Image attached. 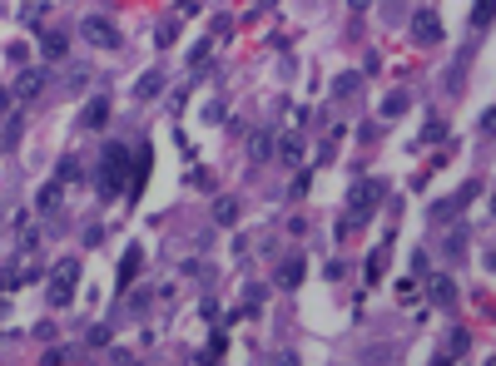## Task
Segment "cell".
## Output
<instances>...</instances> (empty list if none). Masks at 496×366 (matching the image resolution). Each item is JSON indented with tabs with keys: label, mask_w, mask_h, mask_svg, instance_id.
<instances>
[{
	"label": "cell",
	"mask_w": 496,
	"mask_h": 366,
	"mask_svg": "<svg viewBox=\"0 0 496 366\" xmlns=\"http://www.w3.org/2000/svg\"><path fill=\"white\" fill-rule=\"evenodd\" d=\"M134 273H139V248H129V258H124V268H119V282H129Z\"/></svg>",
	"instance_id": "2e32d148"
},
{
	"label": "cell",
	"mask_w": 496,
	"mask_h": 366,
	"mask_svg": "<svg viewBox=\"0 0 496 366\" xmlns=\"http://www.w3.org/2000/svg\"><path fill=\"white\" fill-rule=\"evenodd\" d=\"M75 282H80V263H75V258H65V263H55V273H50V287H45V297H50V307H65V302L75 297Z\"/></svg>",
	"instance_id": "7a4b0ae2"
},
{
	"label": "cell",
	"mask_w": 496,
	"mask_h": 366,
	"mask_svg": "<svg viewBox=\"0 0 496 366\" xmlns=\"http://www.w3.org/2000/svg\"><path fill=\"white\" fill-rule=\"evenodd\" d=\"M85 174H80V164L75 159H60V183H80Z\"/></svg>",
	"instance_id": "5bb4252c"
},
{
	"label": "cell",
	"mask_w": 496,
	"mask_h": 366,
	"mask_svg": "<svg viewBox=\"0 0 496 366\" xmlns=\"http://www.w3.org/2000/svg\"><path fill=\"white\" fill-rule=\"evenodd\" d=\"M60 198H65V183L55 179V183H45V188H40L35 208H40V213H55V208H60Z\"/></svg>",
	"instance_id": "52a82bcc"
},
{
	"label": "cell",
	"mask_w": 496,
	"mask_h": 366,
	"mask_svg": "<svg viewBox=\"0 0 496 366\" xmlns=\"http://www.w3.org/2000/svg\"><path fill=\"white\" fill-rule=\"evenodd\" d=\"M40 90H45V70H30V75H20V85H15V99H35Z\"/></svg>",
	"instance_id": "ba28073f"
},
{
	"label": "cell",
	"mask_w": 496,
	"mask_h": 366,
	"mask_svg": "<svg viewBox=\"0 0 496 366\" xmlns=\"http://www.w3.org/2000/svg\"><path fill=\"white\" fill-rule=\"evenodd\" d=\"M472 20H477V25H487V20H492V0H477V15H472Z\"/></svg>",
	"instance_id": "ffe728a7"
},
{
	"label": "cell",
	"mask_w": 496,
	"mask_h": 366,
	"mask_svg": "<svg viewBox=\"0 0 496 366\" xmlns=\"http://www.w3.org/2000/svg\"><path fill=\"white\" fill-rule=\"evenodd\" d=\"M432 302H437V307H452V302H457L452 277H432Z\"/></svg>",
	"instance_id": "9c48e42d"
},
{
	"label": "cell",
	"mask_w": 496,
	"mask_h": 366,
	"mask_svg": "<svg viewBox=\"0 0 496 366\" xmlns=\"http://www.w3.org/2000/svg\"><path fill=\"white\" fill-rule=\"evenodd\" d=\"M248 149H253V159H273V134H258Z\"/></svg>",
	"instance_id": "4fadbf2b"
},
{
	"label": "cell",
	"mask_w": 496,
	"mask_h": 366,
	"mask_svg": "<svg viewBox=\"0 0 496 366\" xmlns=\"http://www.w3.org/2000/svg\"><path fill=\"white\" fill-rule=\"evenodd\" d=\"M368 277H373V282H378V277H383V248H378V253H373V263H368Z\"/></svg>",
	"instance_id": "44dd1931"
},
{
	"label": "cell",
	"mask_w": 496,
	"mask_h": 366,
	"mask_svg": "<svg viewBox=\"0 0 496 366\" xmlns=\"http://www.w3.org/2000/svg\"><path fill=\"white\" fill-rule=\"evenodd\" d=\"M298 282H303V263H288V268H283V287H298Z\"/></svg>",
	"instance_id": "e0dca14e"
},
{
	"label": "cell",
	"mask_w": 496,
	"mask_h": 366,
	"mask_svg": "<svg viewBox=\"0 0 496 366\" xmlns=\"http://www.w3.org/2000/svg\"><path fill=\"white\" fill-rule=\"evenodd\" d=\"M174 35H179V20H164L159 25V45H174Z\"/></svg>",
	"instance_id": "d6986e66"
},
{
	"label": "cell",
	"mask_w": 496,
	"mask_h": 366,
	"mask_svg": "<svg viewBox=\"0 0 496 366\" xmlns=\"http://www.w3.org/2000/svg\"><path fill=\"white\" fill-rule=\"evenodd\" d=\"M348 5H353V10H368V5H373V0H348Z\"/></svg>",
	"instance_id": "603a6c76"
},
{
	"label": "cell",
	"mask_w": 496,
	"mask_h": 366,
	"mask_svg": "<svg viewBox=\"0 0 496 366\" xmlns=\"http://www.w3.org/2000/svg\"><path fill=\"white\" fill-rule=\"evenodd\" d=\"M159 85H164L159 75H144V80H139V94H144V99H154V94H159Z\"/></svg>",
	"instance_id": "ac0fdd59"
},
{
	"label": "cell",
	"mask_w": 496,
	"mask_h": 366,
	"mask_svg": "<svg viewBox=\"0 0 496 366\" xmlns=\"http://www.w3.org/2000/svg\"><path fill=\"white\" fill-rule=\"evenodd\" d=\"M80 35H85L95 50H119V30H114L109 20H99V15H90V20L80 25Z\"/></svg>",
	"instance_id": "277c9868"
},
{
	"label": "cell",
	"mask_w": 496,
	"mask_h": 366,
	"mask_svg": "<svg viewBox=\"0 0 496 366\" xmlns=\"http://www.w3.org/2000/svg\"><path fill=\"white\" fill-rule=\"evenodd\" d=\"M213 218H218L223 228H233V223H238V203H233V198H218V208H213Z\"/></svg>",
	"instance_id": "8fae6325"
},
{
	"label": "cell",
	"mask_w": 496,
	"mask_h": 366,
	"mask_svg": "<svg viewBox=\"0 0 496 366\" xmlns=\"http://www.w3.org/2000/svg\"><path fill=\"white\" fill-rule=\"evenodd\" d=\"M5 109H10V90H0V114H5Z\"/></svg>",
	"instance_id": "7402d4cb"
},
{
	"label": "cell",
	"mask_w": 496,
	"mask_h": 366,
	"mask_svg": "<svg viewBox=\"0 0 496 366\" xmlns=\"http://www.w3.org/2000/svg\"><path fill=\"white\" fill-rule=\"evenodd\" d=\"M412 35H417L422 45H437V40H442V20H437L432 10H417V20H412Z\"/></svg>",
	"instance_id": "5b68a950"
},
{
	"label": "cell",
	"mask_w": 496,
	"mask_h": 366,
	"mask_svg": "<svg viewBox=\"0 0 496 366\" xmlns=\"http://www.w3.org/2000/svg\"><path fill=\"white\" fill-rule=\"evenodd\" d=\"M65 45H70V35H65V30H45V55H55V60H60V55H65Z\"/></svg>",
	"instance_id": "30bf717a"
},
{
	"label": "cell",
	"mask_w": 496,
	"mask_h": 366,
	"mask_svg": "<svg viewBox=\"0 0 496 366\" xmlns=\"http://www.w3.org/2000/svg\"><path fill=\"white\" fill-rule=\"evenodd\" d=\"M124 174H129V149H124V144H109V154H104V179H99V188H104V193H119V188H124Z\"/></svg>",
	"instance_id": "3957f363"
},
{
	"label": "cell",
	"mask_w": 496,
	"mask_h": 366,
	"mask_svg": "<svg viewBox=\"0 0 496 366\" xmlns=\"http://www.w3.org/2000/svg\"><path fill=\"white\" fill-rule=\"evenodd\" d=\"M104 119H109V94H99V99H90V109L80 114V124H85V129H99Z\"/></svg>",
	"instance_id": "8992f818"
},
{
	"label": "cell",
	"mask_w": 496,
	"mask_h": 366,
	"mask_svg": "<svg viewBox=\"0 0 496 366\" xmlns=\"http://www.w3.org/2000/svg\"><path fill=\"white\" fill-rule=\"evenodd\" d=\"M452 357H462V352H472V332H452V347H447Z\"/></svg>",
	"instance_id": "9a60e30c"
},
{
	"label": "cell",
	"mask_w": 496,
	"mask_h": 366,
	"mask_svg": "<svg viewBox=\"0 0 496 366\" xmlns=\"http://www.w3.org/2000/svg\"><path fill=\"white\" fill-rule=\"evenodd\" d=\"M378 198H383V183H373V179L353 183V193H348V213H353V218H343V233L358 228V223H368L373 208H378Z\"/></svg>",
	"instance_id": "6da1fadb"
},
{
	"label": "cell",
	"mask_w": 496,
	"mask_h": 366,
	"mask_svg": "<svg viewBox=\"0 0 496 366\" xmlns=\"http://www.w3.org/2000/svg\"><path fill=\"white\" fill-rule=\"evenodd\" d=\"M397 114H407V94H393V99H383V119H397Z\"/></svg>",
	"instance_id": "7c38bea8"
}]
</instances>
